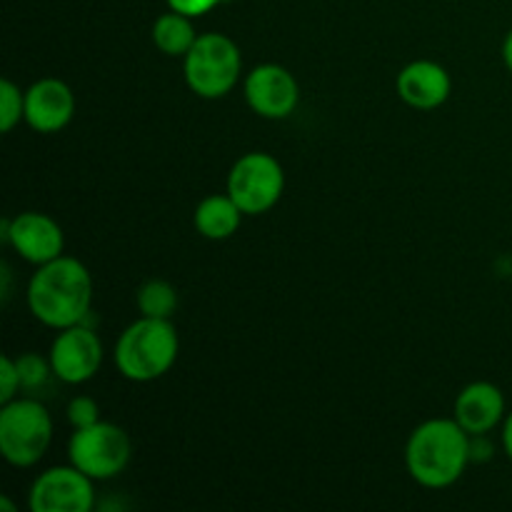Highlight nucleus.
<instances>
[{
    "label": "nucleus",
    "mask_w": 512,
    "mask_h": 512,
    "mask_svg": "<svg viewBox=\"0 0 512 512\" xmlns=\"http://www.w3.org/2000/svg\"><path fill=\"white\" fill-rule=\"evenodd\" d=\"M178 353L180 338L175 325L170 320L140 315L120 333L113 358L123 378L133 383H153L173 368Z\"/></svg>",
    "instance_id": "7ed1b4c3"
},
{
    "label": "nucleus",
    "mask_w": 512,
    "mask_h": 512,
    "mask_svg": "<svg viewBox=\"0 0 512 512\" xmlns=\"http://www.w3.org/2000/svg\"><path fill=\"white\" fill-rule=\"evenodd\" d=\"M138 310L145 318L170 320L178 310V290L168 280H148L138 288Z\"/></svg>",
    "instance_id": "f3484780"
},
{
    "label": "nucleus",
    "mask_w": 512,
    "mask_h": 512,
    "mask_svg": "<svg viewBox=\"0 0 512 512\" xmlns=\"http://www.w3.org/2000/svg\"><path fill=\"white\" fill-rule=\"evenodd\" d=\"M185 83L198 98H225L243 73V55L238 43L223 33L198 35L193 48L183 58Z\"/></svg>",
    "instance_id": "20e7f679"
},
{
    "label": "nucleus",
    "mask_w": 512,
    "mask_h": 512,
    "mask_svg": "<svg viewBox=\"0 0 512 512\" xmlns=\"http://www.w3.org/2000/svg\"><path fill=\"white\" fill-rule=\"evenodd\" d=\"M243 210L238 208L230 195H208L200 200L195 208L193 223L203 238L208 240H228L238 233L240 223H243Z\"/></svg>",
    "instance_id": "2eb2a0df"
},
{
    "label": "nucleus",
    "mask_w": 512,
    "mask_h": 512,
    "mask_svg": "<svg viewBox=\"0 0 512 512\" xmlns=\"http://www.w3.org/2000/svg\"><path fill=\"white\" fill-rule=\"evenodd\" d=\"M18 373L20 383H23V390H38L48 383V378L53 375V365H50V358H43L38 353H23L18 360Z\"/></svg>",
    "instance_id": "6ab92c4d"
},
{
    "label": "nucleus",
    "mask_w": 512,
    "mask_h": 512,
    "mask_svg": "<svg viewBox=\"0 0 512 512\" xmlns=\"http://www.w3.org/2000/svg\"><path fill=\"white\" fill-rule=\"evenodd\" d=\"M93 483L73 463L48 468L30 485L28 505L33 512H90L95 505Z\"/></svg>",
    "instance_id": "6e6552de"
},
{
    "label": "nucleus",
    "mask_w": 512,
    "mask_h": 512,
    "mask_svg": "<svg viewBox=\"0 0 512 512\" xmlns=\"http://www.w3.org/2000/svg\"><path fill=\"white\" fill-rule=\"evenodd\" d=\"M150 35H153L155 48L160 53L170 55V58H185L188 50L195 45V40H198V33L193 28V18H188L183 13H175V10L158 15Z\"/></svg>",
    "instance_id": "dca6fc26"
},
{
    "label": "nucleus",
    "mask_w": 512,
    "mask_h": 512,
    "mask_svg": "<svg viewBox=\"0 0 512 512\" xmlns=\"http://www.w3.org/2000/svg\"><path fill=\"white\" fill-rule=\"evenodd\" d=\"M0 235L20 258L33 265H45L60 258L65 248V235L58 220L38 210H25L15 218H5Z\"/></svg>",
    "instance_id": "9b49d317"
},
{
    "label": "nucleus",
    "mask_w": 512,
    "mask_h": 512,
    "mask_svg": "<svg viewBox=\"0 0 512 512\" xmlns=\"http://www.w3.org/2000/svg\"><path fill=\"white\" fill-rule=\"evenodd\" d=\"M68 420L70 425H73L75 430L78 428H88V425L98 423L100 420V408L98 403H95L93 398H88V395H78V398H73L68 403Z\"/></svg>",
    "instance_id": "aec40b11"
},
{
    "label": "nucleus",
    "mask_w": 512,
    "mask_h": 512,
    "mask_svg": "<svg viewBox=\"0 0 512 512\" xmlns=\"http://www.w3.org/2000/svg\"><path fill=\"white\" fill-rule=\"evenodd\" d=\"M505 415V395L503 390L488 380L465 385L455 398L453 418L468 430L470 435H488L498 425H503Z\"/></svg>",
    "instance_id": "4468645a"
},
{
    "label": "nucleus",
    "mask_w": 512,
    "mask_h": 512,
    "mask_svg": "<svg viewBox=\"0 0 512 512\" xmlns=\"http://www.w3.org/2000/svg\"><path fill=\"white\" fill-rule=\"evenodd\" d=\"M130 453L133 445L128 433L108 420L78 428L68 443L70 463L93 480H110L123 473L130 463Z\"/></svg>",
    "instance_id": "423d86ee"
},
{
    "label": "nucleus",
    "mask_w": 512,
    "mask_h": 512,
    "mask_svg": "<svg viewBox=\"0 0 512 512\" xmlns=\"http://www.w3.org/2000/svg\"><path fill=\"white\" fill-rule=\"evenodd\" d=\"M53 440V418L35 398H15L0 408V455L13 468H33Z\"/></svg>",
    "instance_id": "39448f33"
},
{
    "label": "nucleus",
    "mask_w": 512,
    "mask_h": 512,
    "mask_svg": "<svg viewBox=\"0 0 512 512\" xmlns=\"http://www.w3.org/2000/svg\"><path fill=\"white\" fill-rule=\"evenodd\" d=\"M93 305V278L78 258L60 255L38 265L28 283V308L35 320L55 330L80 325Z\"/></svg>",
    "instance_id": "f257e3e1"
},
{
    "label": "nucleus",
    "mask_w": 512,
    "mask_h": 512,
    "mask_svg": "<svg viewBox=\"0 0 512 512\" xmlns=\"http://www.w3.org/2000/svg\"><path fill=\"white\" fill-rule=\"evenodd\" d=\"M48 358L50 365H53L55 378L68 385H83L98 375L105 350L98 333L80 323L58 330L53 345H50Z\"/></svg>",
    "instance_id": "1a4fd4ad"
},
{
    "label": "nucleus",
    "mask_w": 512,
    "mask_h": 512,
    "mask_svg": "<svg viewBox=\"0 0 512 512\" xmlns=\"http://www.w3.org/2000/svg\"><path fill=\"white\" fill-rule=\"evenodd\" d=\"M245 100L260 118L283 120L295 113L300 103V85L288 68L278 63L255 65L243 83Z\"/></svg>",
    "instance_id": "9d476101"
},
{
    "label": "nucleus",
    "mask_w": 512,
    "mask_h": 512,
    "mask_svg": "<svg viewBox=\"0 0 512 512\" xmlns=\"http://www.w3.org/2000/svg\"><path fill=\"white\" fill-rule=\"evenodd\" d=\"M400 100L415 110H435L450 98L453 80L450 73L435 60H415L400 70L395 80Z\"/></svg>",
    "instance_id": "ddd939ff"
},
{
    "label": "nucleus",
    "mask_w": 512,
    "mask_h": 512,
    "mask_svg": "<svg viewBox=\"0 0 512 512\" xmlns=\"http://www.w3.org/2000/svg\"><path fill=\"white\" fill-rule=\"evenodd\" d=\"M473 435L455 418H433L420 423L405 445L410 478L430 490L450 488L463 478Z\"/></svg>",
    "instance_id": "f03ea898"
},
{
    "label": "nucleus",
    "mask_w": 512,
    "mask_h": 512,
    "mask_svg": "<svg viewBox=\"0 0 512 512\" xmlns=\"http://www.w3.org/2000/svg\"><path fill=\"white\" fill-rule=\"evenodd\" d=\"M285 190V170L270 153H245L228 175V195L245 215H263Z\"/></svg>",
    "instance_id": "0eeeda50"
},
{
    "label": "nucleus",
    "mask_w": 512,
    "mask_h": 512,
    "mask_svg": "<svg viewBox=\"0 0 512 512\" xmlns=\"http://www.w3.org/2000/svg\"><path fill=\"white\" fill-rule=\"evenodd\" d=\"M20 388H23V383H20L18 363L10 355H3L0 358V405L15 400Z\"/></svg>",
    "instance_id": "412c9836"
},
{
    "label": "nucleus",
    "mask_w": 512,
    "mask_h": 512,
    "mask_svg": "<svg viewBox=\"0 0 512 512\" xmlns=\"http://www.w3.org/2000/svg\"><path fill=\"white\" fill-rule=\"evenodd\" d=\"M20 120H25V90L13 80H0V130L10 133Z\"/></svg>",
    "instance_id": "a211bd4d"
},
{
    "label": "nucleus",
    "mask_w": 512,
    "mask_h": 512,
    "mask_svg": "<svg viewBox=\"0 0 512 512\" xmlns=\"http://www.w3.org/2000/svg\"><path fill=\"white\" fill-rule=\"evenodd\" d=\"M75 115V95L60 78H40L25 90V123L35 133H60Z\"/></svg>",
    "instance_id": "f8f14e48"
},
{
    "label": "nucleus",
    "mask_w": 512,
    "mask_h": 512,
    "mask_svg": "<svg viewBox=\"0 0 512 512\" xmlns=\"http://www.w3.org/2000/svg\"><path fill=\"white\" fill-rule=\"evenodd\" d=\"M503 63H505V68L512 73V30L505 35V40H503Z\"/></svg>",
    "instance_id": "b1692460"
},
{
    "label": "nucleus",
    "mask_w": 512,
    "mask_h": 512,
    "mask_svg": "<svg viewBox=\"0 0 512 512\" xmlns=\"http://www.w3.org/2000/svg\"><path fill=\"white\" fill-rule=\"evenodd\" d=\"M503 450L512 463V410L505 415V420H503Z\"/></svg>",
    "instance_id": "5701e85b"
},
{
    "label": "nucleus",
    "mask_w": 512,
    "mask_h": 512,
    "mask_svg": "<svg viewBox=\"0 0 512 512\" xmlns=\"http://www.w3.org/2000/svg\"><path fill=\"white\" fill-rule=\"evenodd\" d=\"M220 3H223V0H168V8L175 10V13L188 15V18H200V15L218 8Z\"/></svg>",
    "instance_id": "4be33fe9"
}]
</instances>
